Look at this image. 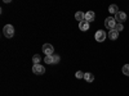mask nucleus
Returning <instances> with one entry per match:
<instances>
[{"mask_svg": "<svg viewBox=\"0 0 129 96\" xmlns=\"http://www.w3.org/2000/svg\"><path fill=\"white\" fill-rule=\"evenodd\" d=\"M3 34H4V36L8 37V38L13 37V35H14V28H13V26H12V24H7V26H4V28H3Z\"/></svg>", "mask_w": 129, "mask_h": 96, "instance_id": "obj_1", "label": "nucleus"}, {"mask_svg": "<svg viewBox=\"0 0 129 96\" xmlns=\"http://www.w3.org/2000/svg\"><path fill=\"white\" fill-rule=\"evenodd\" d=\"M115 26H116V20H115V18L109 17V18H106V19H105V27H106V28H109V30L111 31V30L115 28Z\"/></svg>", "mask_w": 129, "mask_h": 96, "instance_id": "obj_2", "label": "nucleus"}, {"mask_svg": "<svg viewBox=\"0 0 129 96\" xmlns=\"http://www.w3.org/2000/svg\"><path fill=\"white\" fill-rule=\"evenodd\" d=\"M32 72H34L35 74H39V76H41V74L45 73V68L41 66V64H34V67H32Z\"/></svg>", "mask_w": 129, "mask_h": 96, "instance_id": "obj_3", "label": "nucleus"}, {"mask_svg": "<svg viewBox=\"0 0 129 96\" xmlns=\"http://www.w3.org/2000/svg\"><path fill=\"white\" fill-rule=\"evenodd\" d=\"M106 32L105 31H102V30H100V31H97L95 32V36H94V38H95V41H98V42H102V41H105L106 40Z\"/></svg>", "mask_w": 129, "mask_h": 96, "instance_id": "obj_4", "label": "nucleus"}, {"mask_svg": "<svg viewBox=\"0 0 129 96\" xmlns=\"http://www.w3.org/2000/svg\"><path fill=\"white\" fill-rule=\"evenodd\" d=\"M126 19V14L124 13V12H117L116 14H115V20L117 23H121L123 24V22Z\"/></svg>", "mask_w": 129, "mask_h": 96, "instance_id": "obj_5", "label": "nucleus"}, {"mask_svg": "<svg viewBox=\"0 0 129 96\" xmlns=\"http://www.w3.org/2000/svg\"><path fill=\"white\" fill-rule=\"evenodd\" d=\"M43 51H44L47 55H53L54 49H53V46L50 44H44V45H43Z\"/></svg>", "mask_w": 129, "mask_h": 96, "instance_id": "obj_6", "label": "nucleus"}, {"mask_svg": "<svg viewBox=\"0 0 129 96\" xmlns=\"http://www.w3.org/2000/svg\"><path fill=\"white\" fill-rule=\"evenodd\" d=\"M94 18H95V13L92 12V10L85 13V20H87V22H92V20H94Z\"/></svg>", "mask_w": 129, "mask_h": 96, "instance_id": "obj_7", "label": "nucleus"}, {"mask_svg": "<svg viewBox=\"0 0 129 96\" xmlns=\"http://www.w3.org/2000/svg\"><path fill=\"white\" fill-rule=\"evenodd\" d=\"M75 19L79 20V23L83 22V20H85V13H83V12H76V13H75Z\"/></svg>", "mask_w": 129, "mask_h": 96, "instance_id": "obj_8", "label": "nucleus"}, {"mask_svg": "<svg viewBox=\"0 0 129 96\" xmlns=\"http://www.w3.org/2000/svg\"><path fill=\"white\" fill-rule=\"evenodd\" d=\"M79 28H80V31H88L89 30V22H87V20L80 22L79 23Z\"/></svg>", "mask_w": 129, "mask_h": 96, "instance_id": "obj_9", "label": "nucleus"}, {"mask_svg": "<svg viewBox=\"0 0 129 96\" xmlns=\"http://www.w3.org/2000/svg\"><path fill=\"white\" fill-rule=\"evenodd\" d=\"M109 37H110V40H116L117 37H119V32H116L115 30H111L109 32Z\"/></svg>", "mask_w": 129, "mask_h": 96, "instance_id": "obj_10", "label": "nucleus"}, {"mask_svg": "<svg viewBox=\"0 0 129 96\" xmlns=\"http://www.w3.org/2000/svg\"><path fill=\"white\" fill-rule=\"evenodd\" d=\"M109 12H110L111 14H116L117 12H119V8H117V5L112 4V5H110V6H109Z\"/></svg>", "mask_w": 129, "mask_h": 96, "instance_id": "obj_11", "label": "nucleus"}, {"mask_svg": "<svg viewBox=\"0 0 129 96\" xmlns=\"http://www.w3.org/2000/svg\"><path fill=\"white\" fill-rule=\"evenodd\" d=\"M84 80L87 81V82H93L94 81V76L92 73H85L84 74Z\"/></svg>", "mask_w": 129, "mask_h": 96, "instance_id": "obj_12", "label": "nucleus"}, {"mask_svg": "<svg viewBox=\"0 0 129 96\" xmlns=\"http://www.w3.org/2000/svg\"><path fill=\"white\" fill-rule=\"evenodd\" d=\"M44 62L47 64H53V55H47L45 59H44Z\"/></svg>", "mask_w": 129, "mask_h": 96, "instance_id": "obj_13", "label": "nucleus"}, {"mask_svg": "<svg viewBox=\"0 0 129 96\" xmlns=\"http://www.w3.org/2000/svg\"><path fill=\"white\" fill-rule=\"evenodd\" d=\"M123 73L125 74V76H129V64H125V66L123 67Z\"/></svg>", "mask_w": 129, "mask_h": 96, "instance_id": "obj_14", "label": "nucleus"}, {"mask_svg": "<svg viewBox=\"0 0 129 96\" xmlns=\"http://www.w3.org/2000/svg\"><path fill=\"white\" fill-rule=\"evenodd\" d=\"M32 62H34V64H39V62H40V55H39V54L34 55V56H32Z\"/></svg>", "mask_w": 129, "mask_h": 96, "instance_id": "obj_15", "label": "nucleus"}, {"mask_svg": "<svg viewBox=\"0 0 129 96\" xmlns=\"http://www.w3.org/2000/svg\"><path fill=\"white\" fill-rule=\"evenodd\" d=\"M123 28H124V27H123V24H121V23H116V26H115V28H114V30H115L116 32H120V31H123Z\"/></svg>", "mask_w": 129, "mask_h": 96, "instance_id": "obj_16", "label": "nucleus"}, {"mask_svg": "<svg viewBox=\"0 0 129 96\" xmlns=\"http://www.w3.org/2000/svg\"><path fill=\"white\" fill-rule=\"evenodd\" d=\"M59 60H61L59 55H56V54H53V64H57V63H59Z\"/></svg>", "mask_w": 129, "mask_h": 96, "instance_id": "obj_17", "label": "nucleus"}, {"mask_svg": "<svg viewBox=\"0 0 129 96\" xmlns=\"http://www.w3.org/2000/svg\"><path fill=\"white\" fill-rule=\"evenodd\" d=\"M84 74H85V73H83V72L79 70V72H76V74H75V76H76V78L80 80V78H84Z\"/></svg>", "mask_w": 129, "mask_h": 96, "instance_id": "obj_18", "label": "nucleus"}]
</instances>
